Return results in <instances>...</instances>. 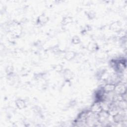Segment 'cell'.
I'll return each instance as SVG.
<instances>
[{
	"label": "cell",
	"instance_id": "cell-1",
	"mask_svg": "<svg viewBox=\"0 0 127 127\" xmlns=\"http://www.w3.org/2000/svg\"><path fill=\"white\" fill-rule=\"evenodd\" d=\"M110 114L108 111L102 110L97 114L98 120L99 123H104L110 117Z\"/></svg>",
	"mask_w": 127,
	"mask_h": 127
},
{
	"label": "cell",
	"instance_id": "cell-2",
	"mask_svg": "<svg viewBox=\"0 0 127 127\" xmlns=\"http://www.w3.org/2000/svg\"><path fill=\"white\" fill-rule=\"evenodd\" d=\"M117 94H123L126 92V86L121 82L116 84L114 91Z\"/></svg>",
	"mask_w": 127,
	"mask_h": 127
},
{
	"label": "cell",
	"instance_id": "cell-3",
	"mask_svg": "<svg viewBox=\"0 0 127 127\" xmlns=\"http://www.w3.org/2000/svg\"><path fill=\"white\" fill-rule=\"evenodd\" d=\"M126 115L123 114H121L120 112L117 113V114L114 115L112 116L113 120L115 123L116 124H119L122 123L124 122V119H125Z\"/></svg>",
	"mask_w": 127,
	"mask_h": 127
},
{
	"label": "cell",
	"instance_id": "cell-4",
	"mask_svg": "<svg viewBox=\"0 0 127 127\" xmlns=\"http://www.w3.org/2000/svg\"><path fill=\"white\" fill-rule=\"evenodd\" d=\"M102 110V108L100 102H95L91 106L90 111L95 114H98Z\"/></svg>",
	"mask_w": 127,
	"mask_h": 127
},
{
	"label": "cell",
	"instance_id": "cell-5",
	"mask_svg": "<svg viewBox=\"0 0 127 127\" xmlns=\"http://www.w3.org/2000/svg\"><path fill=\"white\" fill-rule=\"evenodd\" d=\"M115 84L112 83H106L103 87V89L104 91V92L106 93H111L112 92H113L114 91L115 88Z\"/></svg>",
	"mask_w": 127,
	"mask_h": 127
},
{
	"label": "cell",
	"instance_id": "cell-6",
	"mask_svg": "<svg viewBox=\"0 0 127 127\" xmlns=\"http://www.w3.org/2000/svg\"><path fill=\"white\" fill-rule=\"evenodd\" d=\"M15 105L19 109H23L26 107V104L24 100L21 99H18L15 101Z\"/></svg>",
	"mask_w": 127,
	"mask_h": 127
},
{
	"label": "cell",
	"instance_id": "cell-7",
	"mask_svg": "<svg viewBox=\"0 0 127 127\" xmlns=\"http://www.w3.org/2000/svg\"><path fill=\"white\" fill-rule=\"evenodd\" d=\"M76 56V53L73 51H67L65 53L64 57L66 60H71L74 59Z\"/></svg>",
	"mask_w": 127,
	"mask_h": 127
},
{
	"label": "cell",
	"instance_id": "cell-8",
	"mask_svg": "<svg viewBox=\"0 0 127 127\" xmlns=\"http://www.w3.org/2000/svg\"><path fill=\"white\" fill-rule=\"evenodd\" d=\"M110 28L116 32H118L121 30V24L119 22H115L112 23L110 26Z\"/></svg>",
	"mask_w": 127,
	"mask_h": 127
},
{
	"label": "cell",
	"instance_id": "cell-9",
	"mask_svg": "<svg viewBox=\"0 0 127 127\" xmlns=\"http://www.w3.org/2000/svg\"><path fill=\"white\" fill-rule=\"evenodd\" d=\"M64 78L67 81L70 80L72 77V73L69 69H65L64 71Z\"/></svg>",
	"mask_w": 127,
	"mask_h": 127
},
{
	"label": "cell",
	"instance_id": "cell-10",
	"mask_svg": "<svg viewBox=\"0 0 127 127\" xmlns=\"http://www.w3.org/2000/svg\"><path fill=\"white\" fill-rule=\"evenodd\" d=\"M98 46L97 43L95 42H90L87 46V48L89 51L94 52L98 49Z\"/></svg>",
	"mask_w": 127,
	"mask_h": 127
},
{
	"label": "cell",
	"instance_id": "cell-11",
	"mask_svg": "<svg viewBox=\"0 0 127 127\" xmlns=\"http://www.w3.org/2000/svg\"><path fill=\"white\" fill-rule=\"evenodd\" d=\"M48 17L44 15H41L38 17V22L39 24H44L46 23L48 21Z\"/></svg>",
	"mask_w": 127,
	"mask_h": 127
},
{
	"label": "cell",
	"instance_id": "cell-12",
	"mask_svg": "<svg viewBox=\"0 0 127 127\" xmlns=\"http://www.w3.org/2000/svg\"><path fill=\"white\" fill-rule=\"evenodd\" d=\"M72 17H71L70 16H66L63 18V23L64 25H66V24H68L71 23L72 22Z\"/></svg>",
	"mask_w": 127,
	"mask_h": 127
},
{
	"label": "cell",
	"instance_id": "cell-13",
	"mask_svg": "<svg viewBox=\"0 0 127 127\" xmlns=\"http://www.w3.org/2000/svg\"><path fill=\"white\" fill-rule=\"evenodd\" d=\"M71 42L73 44H78L80 42V38L77 36H74L72 37L71 40Z\"/></svg>",
	"mask_w": 127,
	"mask_h": 127
},
{
	"label": "cell",
	"instance_id": "cell-14",
	"mask_svg": "<svg viewBox=\"0 0 127 127\" xmlns=\"http://www.w3.org/2000/svg\"><path fill=\"white\" fill-rule=\"evenodd\" d=\"M87 16L89 19H92L95 16V13L94 12V11H93L92 10L88 11H87Z\"/></svg>",
	"mask_w": 127,
	"mask_h": 127
},
{
	"label": "cell",
	"instance_id": "cell-15",
	"mask_svg": "<svg viewBox=\"0 0 127 127\" xmlns=\"http://www.w3.org/2000/svg\"><path fill=\"white\" fill-rule=\"evenodd\" d=\"M6 72L7 75H10L12 74L13 71V68L12 66H8L6 68Z\"/></svg>",
	"mask_w": 127,
	"mask_h": 127
},
{
	"label": "cell",
	"instance_id": "cell-16",
	"mask_svg": "<svg viewBox=\"0 0 127 127\" xmlns=\"http://www.w3.org/2000/svg\"><path fill=\"white\" fill-rule=\"evenodd\" d=\"M54 68L57 72H60L63 70V66L61 64H57L55 65Z\"/></svg>",
	"mask_w": 127,
	"mask_h": 127
}]
</instances>
